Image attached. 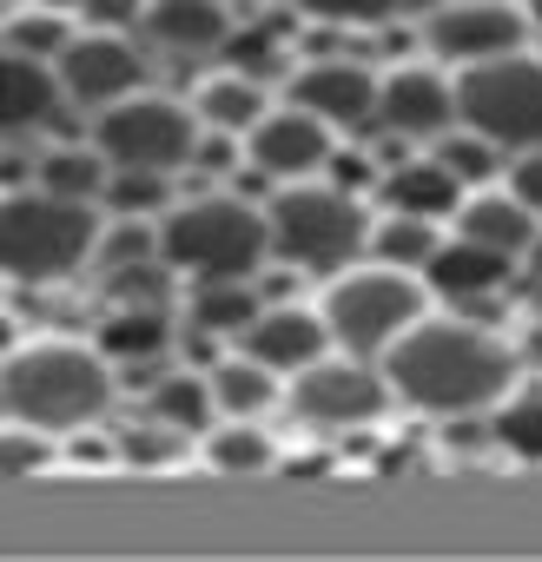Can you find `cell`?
Returning <instances> with one entry per match:
<instances>
[{"label": "cell", "mask_w": 542, "mask_h": 562, "mask_svg": "<svg viewBox=\"0 0 542 562\" xmlns=\"http://www.w3.org/2000/svg\"><path fill=\"white\" fill-rule=\"evenodd\" d=\"M384 378L430 417H470L503 404V391L516 384V351L470 318H417L384 351Z\"/></svg>", "instance_id": "obj_1"}, {"label": "cell", "mask_w": 542, "mask_h": 562, "mask_svg": "<svg viewBox=\"0 0 542 562\" xmlns=\"http://www.w3.org/2000/svg\"><path fill=\"white\" fill-rule=\"evenodd\" d=\"M0 404L27 430H80L113 404V378H106L100 351L47 338V345H21L8 358V371H0Z\"/></svg>", "instance_id": "obj_2"}, {"label": "cell", "mask_w": 542, "mask_h": 562, "mask_svg": "<svg viewBox=\"0 0 542 562\" xmlns=\"http://www.w3.org/2000/svg\"><path fill=\"white\" fill-rule=\"evenodd\" d=\"M100 245V212L87 199L60 192H14L0 205V265L14 285H47L93 258Z\"/></svg>", "instance_id": "obj_3"}, {"label": "cell", "mask_w": 542, "mask_h": 562, "mask_svg": "<svg viewBox=\"0 0 542 562\" xmlns=\"http://www.w3.org/2000/svg\"><path fill=\"white\" fill-rule=\"evenodd\" d=\"M264 245H271V218L251 212L245 199H192V205L166 212V225H159L166 265L199 271V278H251Z\"/></svg>", "instance_id": "obj_4"}, {"label": "cell", "mask_w": 542, "mask_h": 562, "mask_svg": "<svg viewBox=\"0 0 542 562\" xmlns=\"http://www.w3.org/2000/svg\"><path fill=\"white\" fill-rule=\"evenodd\" d=\"M456 120L489 139L509 146L516 159L542 146V60L535 54H509V60H483L456 74Z\"/></svg>", "instance_id": "obj_5"}, {"label": "cell", "mask_w": 542, "mask_h": 562, "mask_svg": "<svg viewBox=\"0 0 542 562\" xmlns=\"http://www.w3.org/2000/svg\"><path fill=\"white\" fill-rule=\"evenodd\" d=\"M325 325L338 345L351 351H391L417 318H424V285L397 265H364V271H345L338 285H325Z\"/></svg>", "instance_id": "obj_6"}, {"label": "cell", "mask_w": 542, "mask_h": 562, "mask_svg": "<svg viewBox=\"0 0 542 562\" xmlns=\"http://www.w3.org/2000/svg\"><path fill=\"white\" fill-rule=\"evenodd\" d=\"M358 245H364V212H358L351 192H338V186H292V192L271 199V251L279 258L331 271Z\"/></svg>", "instance_id": "obj_7"}, {"label": "cell", "mask_w": 542, "mask_h": 562, "mask_svg": "<svg viewBox=\"0 0 542 562\" xmlns=\"http://www.w3.org/2000/svg\"><path fill=\"white\" fill-rule=\"evenodd\" d=\"M93 153L113 159L120 172H179L185 159H199V126L179 100H159V93H139L113 113H100L93 126Z\"/></svg>", "instance_id": "obj_8"}, {"label": "cell", "mask_w": 542, "mask_h": 562, "mask_svg": "<svg viewBox=\"0 0 542 562\" xmlns=\"http://www.w3.org/2000/svg\"><path fill=\"white\" fill-rule=\"evenodd\" d=\"M424 34H430V54H443L456 67H483V60L522 54L529 8H509V0H450V8H430Z\"/></svg>", "instance_id": "obj_9"}, {"label": "cell", "mask_w": 542, "mask_h": 562, "mask_svg": "<svg viewBox=\"0 0 542 562\" xmlns=\"http://www.w3.org/2000/svg\"><path fill=\"white\" fill-rule=\"evenodd\" d=\"M60 87H67V100L74 106H93V113H113V106H126V100H139V87H146V60H139V47L126 41V34H74V47L60 54Z\"/></svg>", "instance_id": "obj_10"}, {"label": "cell", "mask_w": 542, "mask_h": 562, "mask_svg": "<svg viewBox=\"0 0 542 562\" xmlns=\"http://www.w3.org/2000/svg\"><path fill=\"white\" fill-rule=\"evenodd\" d=\"M391 404V378L364 371V364H305L292 384V411L305 424H371Z\"/></svg>", "instance_id": "obj_11"}, {"label": "cell", "mask_w": 542, "mask_h": 562, "mask_svg": "<svg viewBox=\"0 0 542 562\" xmlns=\"http://www.w3.org/2000/svg\"><path fill=\"white\" fill-rule=\"evenodd\" d=\"M245 153H251V166L271 172V179H305V172L331 166V126H325L318 113L285 106V113H264V120L245 133Z\"/></svg>", "instance_id": "obj_12"}, {"label": "cell", "mask_w": 542, "mask_h": 562, "mask_svg": "<svg viewBox=\"0 0 542 562\" xmlns=\"http://www.w3.org/2000/svg\"><path fill=\"white\" fill-rule=\"evenodd\" d=\"M384 100V80L358 60H312L305 74H292V106L298 113H318L331 126H358L371 120Z\"/></svg>", "instance_id": "obj_13"}, {"label": "cell", "mask_w": 542, "mask_h": 562, "mask_svg": "<svg viewBox=\"0 0 542 562\" xmlns=\"http://www.w3.org/2000/svg\"><path fill=\"white\" fill-rule=\"evenodd\" d=\"M377 120H384L391 133H410V139L450 133V120H456V87H450L443 74H424V67H397V74L384 80Z\"/></svg>", "instance_id": "obj_14"}, {"label": "cell", "mask_w": 542, "mask_h": 562, "mask_svg": "<svg viewBox=\"0 0 542 562\" xmlns=\"http://www.w3.org/2000/svg\"><path fill=\"white\" fill-rule=\"evenodd\" d=\"M325 345H338L325 312H264L245 331V358H258L264 371H305L325 358Z\"/></svg>", "instance_id": "obj_15"}, {"label": "cell", "mask_w": 542, "mask_h": 562, "mask_svg": "<svg viewBox=\"0 0 542 562\" xmlns=\"http://www.w3.org/2000/svg\"><path fill=\"white\" fill-rule=\"evenodd\" d=\"M456 238L516 258V251H535V212L516 192H476V199L456 205Z\"/></svg>", "instance_id": "obj_16"}, {"label": "cell", "mask_w": 542, "mask_h": 562, "mask_svg": "<svg viewBox=\"0 0 542 562\" xmlns=\"http://www.w3.org/2000/svg\"><path fill=\"white\" fill-rule=\"evenodd\" d=\"M60 74L47 60H27V54H8V67H0V120H8L14 133L27 126H54L60 120Z\"/></svg>", "instance_id": "obj_17"}, {"label": "cell", "mask_w": 542, "mask_h": 562, "mask_svg": "<svg viewBox=\"0 0 542 562\" xmlns=\"http://www.w3.org/2000/svg\"><path fill=\"white\" fill-rule=\"evenodd\" d=\"M146 27L159 47H179V54H205L232 41V14L218 0H159V8H146Z\"/></svg>", "instance_id": "obj_18"}, {"label": "cell", "mask_w": 542, "mask_h": 562, "mask_svg": "<svg viewBox=\"0 0 542 562\" xmlns=\"http://www.w3.org/2000/svg\"><path fill=\"white\" fill-rule=\"evenodd\" d=\"M192 113H199L212 133H251V126L264 120V87H258L251 74H212V80H199Z\"/></svg>", "instance_id": "obj_19"}, {"label": "cell", "mask_w": 542, "mask_h": 562, "mask_svg": "<svg viewBox=\"0 0 542 562\" xmlns=\"http://www.w3.org/2000/svg\"><path fill=\"white\" fill-rule=\"evenodd\" d=\"M424 278L437 292H456V299H470V292H489V285H503L509 278V258L503 251H489V245H470V238H456V245H443L430 265H424Z\"/></svg>", "instance_id": "obj_20"}, {"label": "cell", "mask_w": 542, "mask_h": 562, "mask_svg": "<svg viewBox=\"0 0 542 562\" xmlns=\"http://www.w3.org/2000/svg\"><path fill=\"white\" fill-rule=\"evenodd\" d=\"M384 192H391V205H397V212H410V218H443V212H456V205H463V179H450L437 159L397 166V172L384 179Z\"/></svg>", "instance_id": "obj_21"}, {"label": "cell", "mask_w": 542, "mask_h": 562, "mask_svg": "<svg viewBox=\"0 0 542 562\" xmlns=\"http://www.w3.org/2000/svg\"><path fill=\"white\" fill-rule=\"evenodd\" d=\"M199 331H251L258 325V292L245 278H205L199 299H192Z\"/></svg>", "instance_id": "obj_22"}, {"label": "cell", "mask_w": 542, "mask_h": 562, "mask_svg": "<svg viewBox=\"0 0 542 562\" xmlns=\"http://www.w3.org/2000/svg\"><path fill=\"white\" fill-rule=\"evenodd\" d=\"M212 397H218V411H232V417H264L271 397H279V384H271V371H264L258 358H238V364H218Z\"/></svg>", "instance_id": "obj_23"}, {"label": "cell", "mask_w": 542, "mask_h": 562, "mask_svg": "<svg viewBox=\"0 0 542 562\" xmlns=\"http://www.w3.org/2000/svg\"><path fill=\"white\" fill-rule=\"evenodd\" d=\"M371 245H377V258H384V265H397V271H424V265L443 251V238L430 232V218H410V212L384 218V225L371 232Z\"/></svg>", "instance_id": "obj_24"}, {"label": "cell", "mask_w": 542, "mask_h": 562, "mask_svg": "<svg viewBox=\"0 0 542 562\" xmlns=\"http://www.w3.org/2000/svg\"><path fill=\"white\" fill-rule=\"evenodd\" d=\"M159 345H166V305H133V312L106 318V331H100V351H113V358H146Z\"/></svg>", "instance_id": "obj_25"}, {"label": "cell", "mask_w": 542, "mask_h": 562, "mask_svg": "<svg viewBox=\"0 0 542 562\" xmlns=\"http://www.w3.org/2000/svg\"><path fill=\"white\" fill-rule=\"evenodd\" d=\"M212 404H218V397H212V391H205L199 378H166V384H159V391L146 397V411H153L159 424H172V430H185V437H192V430H205V417H212Z\"/></svg>", "instance_id": "obj_26"}, {"label": "cell", "mask_w": 542, "mask_h": 562, "mask_svg": "<svg viewBox=\"0 0 542 562\" xmlns=\"http://www.w3.org/2000/svg\"><path fill=\"white\" fill-rule=\"evenodd\" d=\"M41 192H60V199H87L93 205V192L106 186V159L100 153H47V166H41Z\"/></svg>", "instance_id": "obj_27"}, {"label": "cell", "mask_w": 542, "mask_h": 562, "mask_svg": "<svg viewBox=\"0 0 542 562\" xmlns=\"http://www.w3.org/2000/svg\"><path fill=\"white\" fill-rule=\"evenodd\" d=\"M67 47H74V34H67L60 14H14V27H8V54H27V60L60 67Z\"/></svg>", "instance_id": "obj_28"}, {"label": "cell", "mask_w": 542, "mask_h": 562, "mask_svg": "<svg viewBox=\"0 0 542 562\" xmlns=\"http://www.w3.org/2000/svg\"><path fill=\"white\" fill-rule=\"evenodd\" d=\"M205 450H212V463H218V470H238V476H245V470H271V437H264V430H251V417H238L232 430H212V443H205Z\"/></svg>", "instance_id": "obj_29"}, {"label": "cell", "mask_w": 542, "mask_h": 562, "mask_svg": "<svg viewBox=\"0 0 542 562\" xmlns=\"http://www.w3.org/2000/svg\"><path fill=\"white\" fill-rule=\"evenodd\" d=\"M496 437L516 457H542V391H522L516 404H503L496 411Z\"/></svg>", "instance_id": "obj_30"}, {"label": "cell", "mask_w": 542, "mask_h": 562, "mask_svg": "<svg viewBox=\"0 0 542 562\" xmlns=\"http://www.w3.org/2000/svg\"><path fill=\"white\" fill-rule=\"evenodd\" d=\"M153 251H159V232H153V225H139V218H126V225H113V232L100 238V265H106V271L153 265Z\"/></svg>", "instance_id": "obj_31"}, {"label": "cell", "mask_w": 542, "mask_h": 562, "mask_svg": "<svg viewBox=\"0 0 542 562\" xmlns=\"http://www.w3.org/2000/svg\"><path fill=\"white\" fill-rule=\"evenodd\" d=\"M437 166H443L450 179H489V166H496V146H489V139H476V133H443V146H437Z\"/></svg>", "instance_id": "obj_32"}, {"label": "cell", "mask_w": 542, "mask_h": 562, "mask_svg": "<svg viewBox=\"0 0 542 562\" xmlns=\"http://www.w3.org/2000/svg\"><path fill=\"white\" fill-rule=\"evenodd\" d=\"M179 437H185V430H172V424H159V417H153V424H139V430H126V437H120V457L153 470V463H172V457H179Z\"/></svg>", "instance_id": "obj_33"}, {"label": "cell", "mask_w": 542, "mask_h": 562, "mask_svg": "<svg viewBox=\"0 0 542 562\" xmlns=\"http://www.w3.org/2000/svg\"><path fill=\"white\" fill-rule=\"evenodd\" d=\"M106 199H113L120 212H153V205L166 199V179H159V172H120V179H106Z\"/></svg>", "instance_id": "obj_34"}, {"label": "cell", "mask_w": 542, "mask_h": 562, "mask_svg": "<svg viewBox=\"0 0 542 562\" xmlns=\"http://www.w3.org/2000/svg\"><path fill=\"white\" fill-rule=\"evenodd\" d=\"M113 292L133 299V305H166V271L159 265H126V271H113Z\"/></svg>", "instance_id": "obj_35"}, {"label": "cell", "mask_w": 542, "mask_h": 562, "mask_svg": "<svg viewBox=\"0 0 542 562\" xmlns=\"http://www.w3.org/2000/svg\"><path fill=\"white\" fill-rule=\"evenodd\" d=\"M41 457H47V443H34V430H27V424H14V430H8V443H0V470H8V476L34 470Z\"/></svg>", "instance_id": "obj_36"}, {"label": "cell", "mask_w": 542, "mask_h": 562, "mask_svg": "<svg viewBox=\"0 0 542 562\" xmlns=\"http://www.w3.org/2000/svg\"><path fill=\"white\" fill-rule=\"evenodd\" d=\"M509 192H516V199H522V205L542 218V146L516 159V172H509Z\"/></svg>", "instance_id": "obj_37"}, {"label": "cell", "mask_w": 542, "mask_h": 562, "mask_svg": "<svg viewBox=\"0 0 542 562\" xmlns=\"http://www.w3.org/2000/svg\"><path fill=\"white\" fill-rule=\"evenodd\" d=\"M199 166H232V146H225V139H205V146H199Z\"/></svg>", "instance_id": "obj_38"}, {"label": "cell", "mask_w": 542, "mask_h": 562, "mask_svg": "<svg viewBox=\"0 0 542 562\" xmlns=\"http://www.w3.org/2000/svg\"><path fill=\"white\" fill-rule=\"evenodd\" d=\"M529 21H542V0H535V8H529Z\"/></svg>", "instance_id": "obj_39"}, {"label": "cell", "mask_w": 542, "mask_h": 562, "mask_svg": "<svg viewBox=\"0 0 542 562\" xmlns=\"http://www.w3.org/2000/svg\"><path fill=\"white\" fill-rule=\"evenodd\" d=\"M535 265H542V245H535Z\"/></svg>", "instance_id": "obj_40"}]
</instances>
